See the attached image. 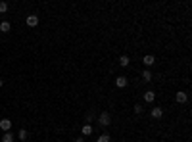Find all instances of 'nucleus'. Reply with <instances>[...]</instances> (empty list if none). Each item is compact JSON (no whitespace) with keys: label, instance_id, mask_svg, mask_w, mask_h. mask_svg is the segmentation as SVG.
Segmentation results:
<instances>
[{"label":"nucleus","instance_id":"1","mask_svg":"<svg viewBox=\"0 0 192 142\" xmlns=\"http://www.w3.org/2000/svg\"><path fill=\"white\" fill-rule=\"evenodd\" d=\"M98 125H100V127H110L112 125V115L108 112H102L98 115Z\"/></svg>","mask_w":192,"mask_h":142},{"label":"nucleus","instance_id":"2","mask_svg":"<svg viewBox=\"0 0 192 142\" xmlns=\"http://www.w3.org/2000/svg\"><path fill=\"white\" fill-rule=\"evenodd\" d=\"M0 129H2L4 133H10V131H12V119L4 117L2 121H0Z\"/></svg>","mask_w":192,"mask_h":142},{"label":"nucleus","instance_id":"3","mask_svg":"<svg viewBox=\"0 0 192 142\" xmlns=\"http://www.w3.org/2000/svg\"><path fill=\"white\" fill-rule=\"evenodd\" d=\"M127 85H129V79H127V77H123V75L115 77V87H117V88H125Z\"/></svg>","mask_w":192,"mask_h":142},{"label":"nucleus","instance_id":"4","mask_svg":"<svg viewBox=\"0 0 192 142\" xmlns=\"http://www.w3.org/2000/svg\"><path fill=\"white\" fill-rule=\"evenodd\" d=\"M142 64H144V65H146V67H152V65L156 64V58H154L152 54H146V56H144V58H142Z\"/></svg>","mask_w":192,"mask_h":142},{"label":"nucleus","instance_id":"5","mask_svg":"<svg viewBox=\"0 0 192 142\" xmlns=\"http://www.w3.org/2000/svg\"><path fill=\"white\" fill-rule=\"evenodd\" d=\"M27 25H29V27H37V25H39V15H35V14L27 15Z\"/></svg>","mask_w":192,"mask_h":142},{"label":"nucleus","instance_id":"6","mask_svg":"<svg viewBox=\"0 0 192 142\" xmlns=\"http://www.w3.org/2000/svg\"><path fill=\"white\" fill-rule=\"evenodd\" d=\"M175 100H177L179 104H184L186 100H188V94H186V92H177V94H175Z\"/></svg>","mask_w":192,"mask_h":142},{"label":"nucleus","instance_id":"7","mask_svg":"<svg viewBox=\"0 0 192 142\" xmlns=\"http://www.w3.org/2000/svg\"><path fill=\"white\" fill-rule=\"evenodd\" d=\"M154 100H156V92H152V90H146V92H144V102L152 104Z\"/></svg>","mask_w":192,"mask_h":142},{"label":"nucleus","instance_id":"8","mask_svg":"<svg viewBox=\"0 0 192 142\" xmlns=\"http://www.w3.org/2000/svg\"><path fill=\"white\" fill-rule=\"evenodd\" d=\"M152 117L154 119H162L163 117V108H154L152 109Z\"/></svg>","mask_w":192,"mask_h":142},{"label":"nucleus","instance_id":"9","mask_svg":"<svg viewBox=\"0 0 192 142\" xmlns=\"http://www.w3.org/2000/svg\"><path fill=\"white\" fill-rule=\"evenodd\" d=\"M152 71H150V69H144L142 71V79H144V81H146V83H150V81H152Z\"/></svg>","mask_w":192,"mask_h":142},{"label":"nucleus","instance_id":"10","mask_svg":"<svg viewBox=\"0 0 192 142\" xmlns=\"http://www.w3.org/2000/svg\"><path fill=\"white\" fill-rule=\"evenodd\" d=\"M10 29H12V25H10L8 21H2V23H0V31H2V33H10Z\"/></svg>","mask_w":192,"mask_h":142},{"label":"nucleus","instance_id":"11","mask_svg":"<svg viewBox=\"0 0 192 142\" xmlns=\"http://www.w3.org/2000/svg\"><path fill=\"white\" fill-rule=\"evenodd\" d=\"M129 62H131V60H129V56H119V65H121V67H127Z\"/></svg>","mask_w":192,"mask_h":142},{"label":"nucleus","instance_id":"12","mask_svg":"<svg viewBox=\"0 0 192 142\" xmlns=\"http://www.w3.org/2000/svg\"><path fill=\"white\" fill-rule=\"evenodd\" d=\"M92 134V125H83V136H90Z\"/></svg>","mask_w":192,"mask_h":142},{"label":"nucleus","instance_id":"13","mask_svg":"<svg viewBox=\"0 0 192 142\" xmlns=\"http://www.w3.org/2000/svg\"><path fill=\"white\" fill-rule=\"evenodd\" d=\"M2 142H14V134L12 133H4L2 134Z\"/></svg>","mask_w":192,"mask_h":142},{"label":"nucleus","instance_id":"14","mask_svg":"<svg viewBox=\"0 0 192 142\" xmlns=\"http://www.w3.org/2000/svg\"><path fill=\"white\" fill-rule=\"evenodd\" d=\"M17 138L25 142V140H27V131H25V129H19V133H17Z\"/></svg>","mask_w":192,"mask_h":142},{"label":"nucleus","instance_id":"15","mask_svg":"<svg viewBox=\"0 0 192 142\" xmlns=\"http://www.w3.org/2000/svg\"><path fill=\"white\" fill-rule=\"evenodd\" d=\"M110 138H112L110 134H106V133H104V134L98 136V140H96V142H110Z\"/></svg>","mask_w":192,"mask_h":142},{"label":"nucleus","instance_id":"16","mask_svg":"<svg viewBox=\"0 0 192 142\" xmlns=\"http://www.w3.org/2000/svg\"><path fill=\"white\" fill-rule=\"evenodd\" d=\"M8 12V2H0V14Z\"/></svg>","mask_w":192,"mask_h":142},{"label":"nucleus","instance_id":"17","mask_svg":"<svg viewBox=\"0 0 192 142\" xmlns=\"http://www.w3.org/2000/svg\"><path fill=\"white\" fill-rule=\"evenodd\" d=\"M85 119H87V125H89V123H90V121H92V119H94V115H92V113L89 112V113H87V117H85Z\"/></svg>","mask_w":192,"mask_h":142},{"label":"nucleus","instance_id":"18","mask_svg":"<svg viewBox=\"0 0 192 142\" xmlns=\"http://www.w3.org/2000/svg\"><path fill=\"white\" fill-rule=\"evenodd\" d=\"M134 113H142V106H140V104H137V106H134Z\"/></svg>","mask_w":192,"mask_h":142},{"label":"nucleus","instance_id":"19","mask_svg":"<svg viewBox=\"0 0 192 142\" xmlns=\"http://www.w3.org/2000/svg\"><path fill=\"white\" fill-rule=\"evenodd\" d=\"M75 142H85V136H79V138H77Z\"/></svg>","mask_w":192,"mask_h":142},{"label":"nucleus","instance_id":"20","mask_svg":"<svg viewBox=\"0 0 192 142\" xmlns=\"http://www.w3.org/2000/svg\"><path fill=\"white\" fill-rule=\"evenodd\" d=\"M2 85H4V81H2V77H0V88H2Z\"/></svg>","mask_w":192,"mask_h":142}]
</instances>
